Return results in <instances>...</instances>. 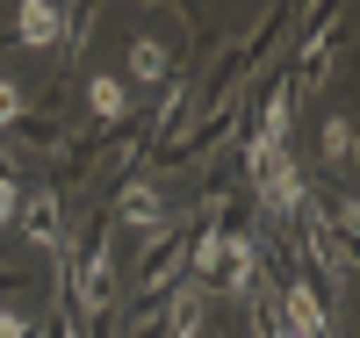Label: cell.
<instances>
[{"label": "cell", "mask_w": 360, "mask_h": 338, "mask_svg": "<svg viewBox=\"0 0 360 338\" xmlns=\"http://www.w3.org/2000/svg\"><path fill=\"white\" fill-rule=\"evenodd\" d=\"M130 72L137 79H166V51L159 44H130Z\"/></svg>", "instance_id": "7"}, {"label": "cell", "mask_w": 360, "mask_h": 338, "mask_svg": "<svg viewBox=\"0 0 360 338\" xmlns=\"http://www.w3.org/2000/svg\"><path fill=\"white\" fill-rule=\"evenodd\" d=\"M15 22H22V44H58V29H65V15H58L51 0H29Z\"/></svg>", "instance_id": "4"}, {"label": "cell", "mask_w": 360, "mask_h": 338, "mask_svg": "<svg viewBox=\"0 0 360 338\" xmlns=\"http://www.w3.org/2000/svg\"><path fill=\"white\" fill-rule=\"evenodd\" d=\"M195 317H202V310H195V295H188V302L173 310V338H195Z\"/></svg>", "instance_id": "12"}, {"label": "cell", "mask_w": 360, "mask_h": 338, "mask_svg": "<svg viewBox=\"0 0 360 338\" xmlns=\"http://www.w3.org/2000/svg\"><path fill=\"white\" fill-rule=\"evenodd\" d=\"M195 259H202V273H209L217 288H231V295L252 288V245H245V238H202Z\"/></svg>", "instance_id": "2"}, {"label": "cell", "mask_w": 360, "mask_h": 338, "mask_svg": "<svg viewBox=\"0 0 360 338\" xmlns=\"http://www.w3.org/2000/svg\"><path fill=\"white\" fill-rule=\"evenodd\" d=\"M123 216H130V223H159V195H152V188H130V195H123Z\"/></svg>", "instance_id": "8"}, {"label": "cell", "mask_w": 360, "mask_h": 338, "mask_svg": "<svg viewBox=\"0 0 360 338\" xmlns=\"http://www.w3.org/2000/svg\"><path fill=\"white\" fill-rule=\"evenodd\" d=\"M79 310L86 317L108 310V252H86V266H79Z\"/></svg>", "instance_id": "3"}, {"label": "cell", "mask_w": 360, "mask_h": 338, "mask_svg": "<svg viewBox=\"0 0 360 338\" xmlns=\"http://www.w3.org/2000/svg\"><path fill=\"white\" fill-rule=\"evenodd\" d=\"M288 331L295 338H324V310H317L310 288H288Z\"/></svg>", "instance_id": "5"}, {"label": "cell", "mask_w": 360, "mask_h": 338, "mask_svg": "<svg viewBox=\"0 0 360 338\" xmlns=\"http://www.w3.org/2000/svg\"><path fill=\"white\" fill-rule=\"evenodd\" d=\"M252 180H259V195H266L274 216H295V209H303V188H295V166H288L281 144H252Z\"/></svg>", "instance_id": "1"}, {"label": "cell", "mask_w": 360, "mask_h": 338, "mask_svg": "<svg viewBox=\"0 0 360 338\" xmlns=\"http://www.w3.org/2000/svg\"><path fill=\"white\" fill-rule=\"evenodd\" d=\"M15 115H22V86L0 79V122H15Z\"/></svg>", "instance_id": "10"}, {"label": "cell", "mask_w": 360, "mask_h": 338, "mask_svg": "<svg viewBox=\"0 0 360 338\" xmlns=\"http://www.w3.org/2000/svg\"><path fill=\"white\" fill-rule=\"evenodd\" d=\"M324 151H339V159L353 151V130H346V122H324Z\"/></svg>", "instance_id": "11"}, {"label": "cell", "mask_w": 360, "mask_h": 338, "mask_svg": "<svg viewBox=\"0 0 360 338\" xmlns=\"http://www.w3.org/2000/svg\"><path fill=\"white\" fill-rule=\"evenodd\" d=\"M15 216V188H8V180H0V223H8Z\"/></svg>", "instance_id": "14"}, {"label": "cell", "mask_w": 360, "mask_h": 338, "mask_svg": "<svg viewBox=\"0 0 360 338\" xmlns=\"http://www.w3.org/2000/svg\"><path fill=\"white\" fill-rule=\"evenodd\" d=\"M0 338H29V324H22L15 310H0Z\"/></svg>", "instance_id": "13"}, {"label": "cell", "mask_w": 360, "mask_h": 338, "mask_svg": "<svg viewBox=\"0 0 360 338\" xmlns=\"http://www.w3.org/2000/svg\"><path fill=\"white\" fill-rule=\"evenodd\" d=\"M29 230H37L44 245L58 238V202H51V195H37V202H29Z\"/></svg>", "instance_id": "9"}, {"label": "cell", "mask_w": 360, "mask_h": 338, "mask_svg": "<svg viewBox=\"0 0 360 338\" xmlns=\"http://www.w3.org/2000/svg\"><path fill=\"white\" fill-rule=\"evenodd\" d=\"M86 101H94V115H101V122H115V115L130 108V94H123V79H108V72H101L94 86H86Z\"/></svg>", "instance_id": "6"}]
</instances>
